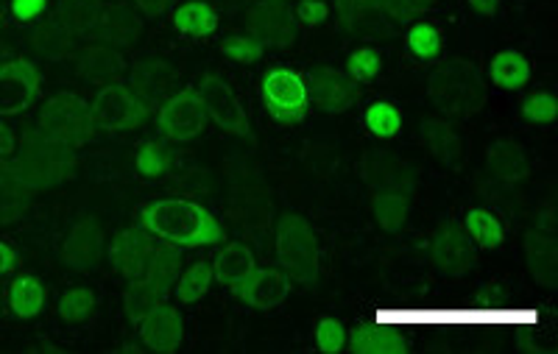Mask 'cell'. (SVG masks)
Masks as SVG:
<instances>
[{
	"label": "cell",
	"instance_id": "1",
	"mask_svg": "<svg viewBox=\"0 0 558 354\" xmlns=\"http://www.w3.org/2000/svg\"><path fill=\"white\" fill-rule=\"evenodd\" d=\"M140 229L148 232L162 246L179 252L218 246L223 243V227L204 204L191 198H154L140 207Z\"/></svg>",
	"mask_w": 558,
	"mask_h": 354
},
{
	"label": "cell",
	"instance_id": "2",
	"mask_svg": "<svg viewBox=\"0 0 558 354\" xmlns=\"http://www.w3.org/2000/svg\"><path fill=\"white\" fill-rule=\"evenodd\" d=\"M427 101L441 118L470 121L488 103V82L466 59H441L427 73Z\"/></svg>",
	"mask_w": 558,
	"mask_h": 354
},
{
	"label": "cell",
	"instance_id": "3",
	"mask_svg": "<svg viewBox=\"0 0 558 354\" xmlns=\"http://www.w3.org/2000/svg\"><path fill=\"white\" fill-rule=\"evenodd\" d=\"M277 268L288 273L293 285L311 288L322 273V243L313 223L299 212H282L274 232Z\"/></svg>",
	"mask_w": 558,
	"mask_h": 354
},
{
	"label": "cell",
	"instance_id": "4",
	"mask_svg": "<svg viewBox=\"0 0 558 354\" xmlns=\"http://www.w3.org/2000/svg\"><path fill=\"white\" fill-rule=\"evenodd\" d=\"M179 271H182V252L157 243L143 277L132 279L126 296H123V307H126L129 321L137 324L140 318L146 316V313H151L154 307L166 304L168 298L173 296V282H177Z\"/></svg>",
	"mask_w": 558,
	"mask_h": 354
},
{
	"label": "cell",
	"instance_id": "5",
	"mask_svg": "<svg viewBox=\"0 0 558 354\" xmlns=\"http://www.w3.org/2000/svg\"><path fill=\"white\" fill-rule=\"evenodd\" d=\"M260 101L268 118L277 123H302L311 114V87L307 76L288 64H274L260 76Z\"/></svg>",
	"mask_w": 558,
	"mask_h": 354
},
{
	"label": "cell",
	"instance_id": "6",
	"mask_svg": "<svg viewBox=\"0 0 558 354\" xmlns=\"http://www.w3.org/2000/svg\"><path fill=\"white\" fill-rule=\"evenodd\" d=\"M213 121H209L207 109H204L202 98L196 93H179L171 101L162 103L157 114V129L168 143H196L209 132Z\"/></svg>",
	"mask_w": 558,
	"mask_h": 354
},
{
	"label": "cell",
	"instance_id": "7",
	"mask_svg": "<svg viewBox=\"0 0 558 354\" xmlns=\"http://www.w3.org/2000/svg\"><path fill=\"white\" fill-rule=\"evenodd\" d=\"M196 96L202 98L204 109H207L209 121L216 123L221 132L235 134V137H252V123H248L246 107H243L241 96H238L232 84L221 76H207L198 84Z\"/></svg>",
	"mask_w": 558,
	"mask_h": 354
},
{
	"label": "cell",
	"instance_id": "8",
	"mask_svg": "<svg viewBox=\"0 0 558 354\" xmlns=\"http://www.w3.org/2000/svg\"><path fill=\"white\" fill-rule=\"evenodd\" d=\"M89 123L101 132H126L137 126L146 118V107L140 103L132 89L123 84H109L93 98V107L87 109Z\"/></svg>",
	"mask_w": 558,
	"mask_h": 354
},
{
	"label": "cell",
	"instance_id": "9",
	"mask_svg": "<svg viewBox=\"0 0 558 354\" xmlns=\"http://www.w3.org/2000/svg\"><path fill=\"white\" fill-rule=\"evenodd\" d=\"M307 87H311V103L324 114L349 112L361 98V84L349 76L347 70L330 68V64L311 70Z\"/></svg>",
	"mask_w": 558,
	"mask_h": 354
},
{
	"label": "cell",
	"instance_id": "10",
	"mask_svg": "<svg viewBox=\"0 0 558 354\" xmlns=\"http://www.w3.org/2000/svg\"><path fill=\"white\" fill-rule=\"evenodd\" d=\"M39 101V73L26 59L0 64V118L26 114Z\"/></svg>",
	"mask_w": 558,
	"mask_h": 354
},
{
	"label": "cell",
	"instance_id": "11",
	"mask_svg": "<svg viewBox=\"0 0 558 354\" xmlns=\"http://www.w3.org/2000/svg\"><path fill=\"white\" fill-rule=\"evenodd\" d=\"M477 248L461 227H445L433 237L430 263L433 271L445 279L470 277L477 268Z\"/></svg>",
	"mask_w": 558,
	"mask_h": 354
},
{
	"label": "cell",
	"instance_id": "12",
	"mask_svg": "<svg viewBox=\"0 0 558 354\" xmlns=\"http://www.w3.org/2000/svg\"><path fill=\"white\" fill-rule=\"evenodd\" d=\"M246 23L263 48H291L296 42V20L286 0H260L248 9Z\"/></svg>",
	"mask_w": 558,
	"mask_h": 354
},
{
	"label": "cell",
	"instance_id": "13",
	"mask_svg": "<svg viewBox=\"0 0 558 354\" xmlns=\"http://www.w3.org/2000/svg\"><path fill=\"white\" fill-rule=\"evenodd\" d=\"M418 139H422V146L427 148V154L436 162L452 168V171L463 168V162L470 157V139L463 137V132L450 118H427V121H422Z\"/></svg>",
	"mask_w": 558,
	"mask_h": 354
},
{
	"label": "cell",
	"instance_id": "14",
	"mask_svg": "<svg viewBox=\"0 0 558 354\" xmlns=\"http://www.w3.org/2000/svg\"><path fill=\"white\" fill-rule=\"evenodd\" d=\"M134 327H137V335L143 341V346L159 354L179 352V346L184 341L182 313H179V307H173L168 302L154 307L151 313H146Z\"/></svg>",
	"mask_w": 558,
	"mask_h": 354
},
{
	"label": "cell",
	"instance_id": "15",
	"mask_svg": "<svg viewBox=\"0 0 558 354\" xmlns=\"http://www.w3.org/2000/svg\"><path fill=\"white\" fill-rule=\"evenodd\" d=\"M291 288H293V282L288 279V273L282 271V268L257 266L252 271V277L243 282L241 291H238L235 296L243 298V302H246L252 310L274 313L288 302V296H291Z\"/></svg>",
	"mask_w": 558,
	"mask_h": 354
},
{
	"label": "cell",
	"instance_id": "16",
	"mask_svg": "<svg viewBox=\"0 0 558 354\" xmlns=\"http://www.w3.org/2000/svg\"><path fill=\"white\" fill-rule=\"evenodd\" d=\"M62 257L70 268L89 273L98 271L107 257V243H104V229L96 221H78L64 237Z\"/></svg>",
	"mask_w": 558,
	"mask_h": 354
},
{
	"label": "cell",
	"instance_id": "17",
	"mask_svg": "<svg viewBox=\"0 0 558 354\" xmlns=\"http://www.w3.org/2000/svg\"><path fill=\"white\" fill-rule=\"evenodd\" d=\"M154 248H157V243H154L151 234L143 232V229H126V232H121L109 243L107 257L114 271L132 282V279L143 277Z\"/></svg>",
	"mask_w": 558,
	"mask_h": 354
},
{
	"label": "cell",
	"instance_id": "18",
	"mask_svg": "<svg viewBox=\"0 0 558 354\" xmlns=\"http://www.w3.org/2000/svg\"><path fill=\"white\" fill-rule=\"evenodd\" d=\"M221 26V14L207 0H177L171 9V28L184 39H207Z\"/></svg>",
	"mask_w": 558,
	"mask_h": 354
},
{
	"label": "cell",
	"instance_id": "19",
	"mask_svg": "<svg viewBox=\"0 0 558 354\" xmlns=\"http://www.w3.org/2000/svg\"><path fill=\"white\" fill-rule=\"evenodd\" d=\"M254 268H257V257H254L252 246L243 241H232L227 246H221V252L213 259L216 282L221 288H227L229 293L241 291V285L252 277Z\"/></svg>",
	"mask_w": 558,
	"mask_h": 354
},
{
	"label": "cell",
	"instance_id": "20",
	"mask_svg": "<svg viewBox=\"0 0 558 354\" xmlns=\"http://www.w3.org/2000/svg\"><path fill=\"white\" fill-rule=\"evenodd\" d=\"M486 168L497 182L514 184L527 176L531 162H527V151L522 143H517V139H495L486 148Z\"/></svg>",
	"mask_w": 558,
	"mask_h": 354
},
{
	"label": "cell",
	"instance_id": "21",
	"mask_svg": "<svg viewBox=\"0 0 558 354\" xmlns=\"http://www.w3.org/2000/svg\"><path fill=\"white\" fill-rule=\"evenodd\" d=\"M525 263L531 277L542 288H556L558 279V243L553 232H539L531 229L525 234Z\"/></svg>",
	"mask_w": 558,
	"mask_h": 354
},
{
	"label": "cell",
	"instance_id": "22",
	"mask_svg": "<svg viewBox=\"0 0 558 354\" xmlns=\"http://www.w3.org/2000/svg\"><path fill=\"white\" fill-rule=\"evenodd\" d=\"M533 64L531 59L514 48H502L488 62V82L492 87L502 89V93H520L531 84Z\"/></svg>",
	"mask_w": 558,
	"mask_h": 354
},
{
	"label": "cell",
	"instance_id": "23",
	"mask_svg": "<svg viewBox=\"0 0 558 354\" xmlns=\"http://www.w3.org/2000/svg\"><path fill=\"white\" fill-rule=\"evenodd\" d=\"M347 349L355 354H405L411 343L400 332L380 329V324L375 327L355 324L352 329H347Z\"/></svg>",
	"mask_w": 558,
	"mask_h": 354
},
{
	"label": "cell",
	"instance_id": "24",
	"mask_svg": "<svg viewBox=\"0 0 558 354\" xmlns=\"http://www.w3.org/2000/svg\"><path fill=\"white\" fill-rule=\"evenodd\" d=\"M7 302L14 318L32 321V318L43 316L45 304H48V291H45L43 279H37L34 273H20V277L12 279V285H9Z\"/></svg>",
	"mask_w": 558,
	"mask_h": 354
},
{
	"label": "cell",
	"instance_id": "25",
	"mask_svg": "<svg viewBox=\"0 0 558 354\" xmlns=\"http://www.w3.org/2000/svg\"><path fill=\"white\" fill-rule=\"evenodd\" d=\"M463 232L470 234V241L475 243L477 252H497L506 243V223L497 212L488 207H472L463 216Z\"/></svg>",
	"mask_w": 558,
	"mask_h": 354
},
{
	"label": "cell",
	"instance_id": "26",
	"mask_svg": "<svg viewBox=\"0 0 558 354\" xmlns=\"http://www.w3.org/2000/svg\"><path fill=\"white\" fill-rule=\"evenodd\" d=\"M405 51L418 64L441 62L445 59V34H441L438 26L427 23V20L411 23L405 32Z\"/></svg>",
	"mask_w": 558,
	"mask_h": 354
},
{
	"label": "cell",
	"instance_id": "27",
	"mask_svg": "<svg viewBox=\"0 0 558 354\" xmlns=\"http://www.w3.org/2000/svg\"><path fill=\"white\" fill-rule=\"evenodd\" d=\"M213 282H216L213 263L196 259V263H191L184 271H179L177 282H173V298H177V304H182V307L202 302L209 293V288H213Z\"/></svg>",
	"mask_w": 558,
	"mask_h": 354
},
{
	"label": "cell",
	"instance_id": "28",
	"mask_svg": "<svg viewBox=\"0 0 558 354\" xmlns=\"http://www.w3.org/2000/svg\"><path fill=\"white\" fill-rule=\"evenodd\" d=\"M372 216L380 223L383 232H402L408 218H411V198L402 191H375V198H372Z\"/></svg>",
	"mask_w": 558,
	"mask_h": 354
},
{
	"label": "cell",
	"instance_id": "29",
	"mask_svg": "<svg viewBox=\"0 0 558 354\" xmlns=\"http://www.w3.org/2000/svg\"><path fill=\"white\" fill-rule=\"evenodd\" d=\"M98 302H101V298H98L96 288L76 285L59 296L57 313L68 327H82V324H87L89 318L96 316Z\"/></svg>",
	"mask_w": 558,
	"mask_h": 354
},
{
	"label": "cell",
	"instance_id": "30",
	"mask_svg": "<svg viewBox=\"0 0 558 354\" xmlns=\"http://www.w3.org/2000/svg\"><path fill=\"white\" fill-rule=\"evenodd\" d=\"M363 179L375 191H405L408 182H411L405 176V168L386 154H368L366 162H363Z\"/></svg>",
	"mask_w": 558,
	"mask_h": 354
},
{
	"label": "cell",
	"instance_id": "31",
	"mask_svg": "<svg viewBox=\"0 0 558 354\" xmlns=\"http://www.w3.org/2000/svg\"><path fill=\"white\" fill-rule=\"evenodd\" d=\"M363 129L375 139H397L402 134V112L391 101H372L363 109Z\"/></svg>",
	"mask_w": 558,
	"mask_h": 354
},
{
	"label": "cell",
	"instance_id": "32",
	"mask_svg": "<svg viewBox=\"0 0 558 354\" xmlns=\"http://www.w3.org/2000/svg\"><path fill=\"white\" fill-rule=\"evenodd\" d=\"M134 168L148 182H159L171 171V157H168L166 146L159 139H143L137 151H134Z\"/></svg>",
	"mask_w": 558,
	"mask_h": 354
},
{
	"label": "cell",
	"instance_id": "33",
	"mask_svg": "<svg viewBox=\"0 0 558 354\" xmlns=\"http://www.w3.org/2000/svg\"><path fill=\"white\" fill-rule=\"evenodd\" d=\"M343 70H347L349 76L355 78L361 87L363 84H375L383 73L380 51H377V48H372V45H361V48H355V51L349 53L347 68Z\"/></svg>",
	"mask_w": 558,
	"mask_h": 354
},
{
	"label": "cell",
	"instance_id": "34",
	"mask_svg": "<svg viewBox=\"0 0 558 354\" xmlns=\"http://www.w3.org/2000/svg\"><path fill=\"white\" fill-rule=\"evenodd\" d=\"M522 118L536 126H553L558 118V101L553 89H536L531 96H525L522 101Z\"/></svg>",
	"mask_w": 558,
	"mask_h": 354
},
{
	"label": "cell",
	"instance_id": "35",
	"mask_svg": "<svg viewBox=\"0 0 558 354\" xmlns=\"http://www.w3.org/2000/svg\"><path fill=\"white\" fill-rule=\"evenodd\" d=\"M218 51L227 59H232L235 64H257L263 59V53H266V48L252 34H229V37L221 39Z\"/></svg>",
	"mask_w": 558,
	"mask_h": 354
},
{
	"label": "cell",
	"instance_id": "36",
	"mask_svg": "<svg viewBox=\"0 0 558 354\" xmlns=\"http://www.w3.org/2000/svg\"><path fill=\"white\" fill-rule=\"evenodd\" d=\"M438 0H375V9L391 23H411L416 14L436 9Z\"/></svg>",
	"mask_w": 558,
	"mask_h": 354
},
{
	"label": "cell",
	"instance_id": "37",
	"mask_svg": "<svg viewBox=\"0 0 558 354\" xmlns=\"http://www.w3.org/2000/svg\"><path fill=\"white\" fill-rule=\"evenodd\" d=\"M316 349L324 354H338L347 349V324L338 318H318L316 324Z\"/></svg>",
	"mask_w": 558,
	"mask_h": 354
},
{
	"label": "cell",
	"instance_id": "38",
	"mask_svg": "<svg viewBox=\"0 0 558 354\" xmlns=\"http://www.w3.org/2000/svg\"><path fill=\"white\" fill-rule=\"evenodd\" d=\"M291 12H293V20H296V26L318 28L330 20L332 7L327 3V0H296Z\"/></svg>",
	"mask_w": 558,
	"mask_h": 354
},
{
	"label": "cell",
	"instance_id": "39",
	"mask_svg": "<svg viewBox=\"0 0 558 354\" xmlns=\"http://www.w3.org/2000/svg\"><path fill=\"white\" fill-rule=\"evenodd\" d=\"M368 9H375V0H336V14L343 28H352Z\"/></svg>",
	"mask_w": 558,
	"mask_h": 354
},
{
	"label": "cell",
	"instance_id": "40",
	"mask_svg": "<svg viewBox=\"0 0 558 354\" xmlns=\"http://www.w3.org/2000/svg\"><path fill=\"white\" fill-rule=\"evenodd\" d=\"M48 9V0H9V12L17 23H34Z\"/></svg>",
	"mask_w": 558,
	"mask_h": 354
},
{
	"label": "cell",
	"instance_id": "41",
	"mask_svg": "<svg viewBox=\"0 0 558 354\" xmlns=\"http://www.w3.org/2000/svg\"><path fill=\"white\" fill-rule=\"evenodd\" d=\"M173 3H177V0H134V7L146 14L148 20H159L166 17V14H171Z\"/></svg>",
	"mask_w": 558,
	"mask_h": 354
},
{
	"label": "cell",
	"instance_id": "42",
	"mask_svg": "<svg viewBox=\"0 0 558 354\" xmlns=\"http://www.w3.org/2000/svg\"><path fill=\"white\" fill-rule=\"evenodd\" d=\"M17 151V132L7 118H0V159H9Z\"/></svg>",
	"mask_w": 558,
	"mask_h": 354
},
{
	"label": "cell",
	"instance_id": "43",
	"mask_svg": "<svg viewBox=\"0 0 558 354\" xmlns=\"http://www.w3.org/2000/svg\"><path fill=\"white\" fill-rule=\"evenodd\" d=\"M14 266H17V252L7 241H0V277L12 273Z\"/></svg>",
	"mask_w": 558,
	"mask_h": 354
},
{
	"label": "cell",
	"instance_id": "44",
	"mask_svg": "<svg viewBox=\"0 0 558 354\" xmlns=\"http://www.w3.org/2000/svg\"><path fill=\"white\" fill-rule=\"evenodd\" d=\"M466 3H470L472 12L486 20L497 17V12H500V0H466Z\"/></svg>",
	"mask_w": 558,
	"mask_h": 354
},
{
	"label": "cell",
	"instance_id": "45",
	"mask_svg": "<svg viewBox=\"0 0 558 354\" xmlns=\"http://www.w3.org/2000/svg\"><path fill=\"white\" fill-rule=\"evenodd\" d=\"M286 3H288V0H286Z\"/></svg>",
	"mask_w": 558,
	"mask_h": 354
}]
</instances>
